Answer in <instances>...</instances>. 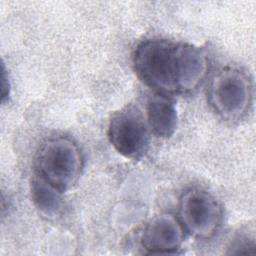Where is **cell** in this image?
I'll use <instances>...</instances> for the list:
<instances>
[{"mask_svg": "<svg viewBox=\"0 0 256 256\" xmlns=\"http://www.w3.org/2000/svg\"><path fill=\"white\" fill-rule=\"evenodd\" d=\"M132 62L144 84L167 96L195 91L204 73V61L197 46L166 39L139 43Z\"/></svg>", "mask_w": 256, "mask_h": 256, "instance_id": "cell-1", "label": "cell"}, {"mask_svg": "<svg viewBox=\"0 0 256 256\" xmlns=\"http://www.w3.org/2000/svg\"><path fill=\"white\" fill-rule=\"evenodd\" d=\"M62 193L36 173L31 179L30 194L32 203L39 214L47 219H54L62 212Z\"/></svg>", "mask_w": 256, "mask_h": 256, "instance_id": "cell-8", "label": "cell"}, {"mask_svg": "<svg viewBox=\"0 0 256 256\" xmlns=\"http://www.w3.org/2000/svg\"><path fill=\"white\" fill-rule=\"evenodd\" d=\"M140 241L148 254H176L184 241V228L178 218L163 213L148 221L142 230Z\"/></svg>", "mask_w": 256, "mask_h": 256, "instance_id": "cell-6", "label": "cell"}, {"mask_svg": "<svg viewBox=\"0 0 256 256\" xmlns=\"http://www.w3.org/2000/svg\"><path fill=\"white\" fill-rule=\"evenodd\" d=\"M108 137L120 155L128 159H138L148 148V124L136 106H126L112 116Z\"/></svg>", "mask_w": 256, "mask_h": 256, "instance_id": "cell-5", "label": "cell"}, {"mask_svg": "<svg viewBox=\"0 0 256 256\" xmlns=\"http://www.w3.org/2000/svg\"><path fill=\"white\" fill-rule=\"evenodd\" d=\"M84 159L79 146L70 138L45 140L35 157V172L61 192L73 188L82 174Z\"/></svg>", "mask_w": 256, "mask_h": 256, "instance_id": "cell-2", "label": "cell"}, {"mask_svg": "<svg viewBox=\"0 0 256 256\" xmlns=\"http://www.w3.org/2000/svg\"><path fill=\"white\" fill-rule=\"evenodd\" d=\"M255 248L254 238L250 239L246 235H240L235 238L230 246V253H251L249 249Z\"/></svg>", "mask_w": 256, "mask_h": 256, "instance_id": "cell-9", "label": "cell"}, {"mask_svg": "<svg viewBox=\"0 0 256 256\" xmlns=\"http://www.w3.org/2000/svg\"><path fill=\"white\" fill-rule=\"evenodd\" d=\"M207 96L210 106L221 118L240 120L251 106L252 85L244 72L226 67L212 77Z\"/></svg>", "mask_w": 256, "mask_h": 256, "instance_id": "cell-3", "label": "cell"}, {"mask_svg": "<svg viewBox=\"0 0 256 256\" xmlns=\"http://www.w3.org/2000/svg\"><path fill=\"white\" fill-rule=\"evenodd\" d=\"M147 124L157 137H171L178 124L177 109L172 99L160 93L151 95L147 101Z\"/></svg>", "mask_w": 256, "mask_h": 256, "instance_id": "cell-7", "label": "cell"}, {"mask_svg": "<svg viewBox=\"0 0 256 256\" xmlns=\"http://www.w3.org/2000/svg\"><path fill=\"white\" fill-rule=\"evenodd\" d=\"M223 211L209 192L190 188L179 200V221L185 231L197 239H210L219 230Z\"/></svg>", "mask_w": 256, "mask_h": 256, "instance_id": "cell-4", "label": "cell"}, {"mask_svg": "<svg viewBox=\"0 0 256 256\" xmlns=\"http://www.w3.org/2000/svg\"><path fill=\"white\" fill-rule=\"evenodd\" d=\"M1 80V102L5 103L7 100H9L11 94V83L8 75V70L6 69L4 62H2Z\"/></svg>", "mask_w": 256, "mask_h": 256, "instance_id": "cell-10", "label": "cell"}]
</instances>
